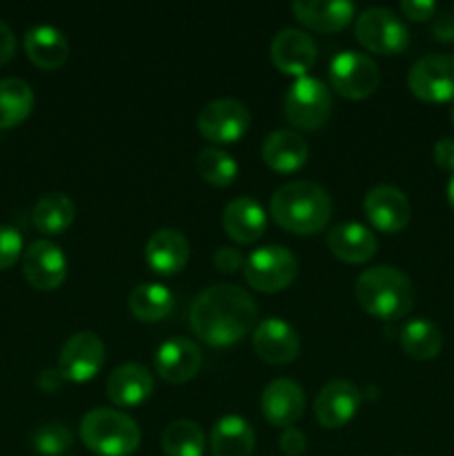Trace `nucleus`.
Segmentation results:
<instances>
[{
  "label": "nucleus",
  "instance_id": "nucleus-37",
  "mask_svg": "<svg viewBox=\"0 0 454 456\" xmlns=\"http://www.w3.org/2000/svg\"><path fill=\"white\" fill-rule=\"evenodd\" d=\"M401 12H403L409 20H430L436 13V3H432V0H403V3H401Z\"/></svg>",
  "mask_w": 454,
  "mask_h": 456
},
{
  "label": "nucleus",
  "instance_id": "nucleus-36",
  "mask_svg": "<svg viewBox=\"0 0 454 456\" xmlns=\"http://www.w3.org/2000/svg\"><path fill=\"white\" fill-rule=\"evenodd\" d=\"M279 445L288 456H301L307 448L305 432H301L298 428H285L279 439Z\"/></svg>",
  "mask_w": 454,
  "mask_h": 456
},
{
  "label": "nucleus",
  "instance_id": "nucleus-28",
  "mask_svg": "<svg viewBox=\"0 0 454 456\" xmlns=\"http://www.w3.org/2000/svg\"><path fill=\"white\" fill-rule=\"evenodd\" d=\"M172 307L174 294L163 283L147 281V283L136 285L132 289V294H129V310H132V314L138 321H145V323H154V321L165 319L172 312Z\"/></svg>",
  "mask_w": 454,
  "mask_h": 456
},
{
  "label": "nucleus",
  "instance_id": "nucleus-12",
  "mask_svg": "<svg viewBox=\"0 0 454 456\" xmlns=\"http://www.w3.org/2000/svg\"><path fill=\"white\" fill-rule=\"evenodd\" d=\"M363 209L369 223L378 232H385V234L401 232L409 223V216H412L408 196L399 187L387 185V183L369 187L363 199Z\"/></svg>",
  "mask_w": 454,
  "mask_h": 456
},
{
  "label": "nucleus",
  "instance_id": "nucleus-32",
  "mask_svg": "<svg viewBox=\"0 0 454 456\" xmlns=\"http://www.w3.org/2000/svg\"><path fill=\"white\" fill-rule=\"evenodd\" d=\"M200 178L214 187H227L239 176V163L221 147H205L196 159Z\"/></svg>",
  "mask_w": 454,
  "mask_h": 456
},
{
  "label": "nucleus",
  "instance_id": "nucleus-9",
  "mask_svg": "<svg viewBox=\"0 0 454 456\" xmlns=\"http://www.w3.org/2000/svg\"><path fill=\"white\" fill-rule=\"evenodd\" d=\"M408 87L426 102L454 101V56L452 53H430L409 67Z\"/></svg>",
  "mask_w": 454,
  "mask_h": 456
},
{
  "label": "nucleus",
  "instance_id": "nucleus-41",
  "mask_svg": "<svg viewBox=\"0 0 454 456\" xmlns=\"http://www.w3.org/2000/svg\"><path fill=\"white\" fill-rule=\"evenodd\" d=\"M65 381L61 374V370L58 368H49V370H43V372L38 374V387L45 392H53L61 387V383Z\"/></svg>",
  "mask_w": 454,
  "mask_h": 456
},
{
  "label": "nucleus",
  "instance_id": "nucleus-25",
  "mask_svg": "<svg viewBox=\"0 0 454 456\" xmlns=\"http://www.w3.org/2000/svg\"><path fill=\"white\" fill-rule=\"evenodd\" d=\"M25 53L40 69H58L69 58V43L56 27L36 25L25 34Z\"/></svg>",
  "mask_w": 454,
  "mask_h": 456
},
{
  "label": "nucleus",
  "instance_id": "nucleus-16",
  "mask_svg": "<svg viewBox=\"0 0 454 456\" xmlns=\"http://www.w3.org/2000/svg\"><path fill=\"white\" fill-rule=\"evenodd\" d=\"M361 408V390L356 383L336 379L323 386V390L316 395L314 414L316 421L328 430H338L347 426L356 417Z\"/></svg>",
  "mask_w": 454,
  "mask_h": 456
},
{
  "label": "nucleus",
  "instance_id": "nucleus-35",
  "mask_svg": "<svg viewBox=\"0 0 454 456\" xmlns=\"http://www.w3.org/2000/svg\"><path fill=\"white\" fill-rule=\"evenodd\" d=\"M214 265H216L221 272L231 274V272H239L240 267L245 265V258L239 249L227 248L225 245V248H218L216 252H214Z\"/></svg>",
  "mask_w": 454,
  "mask_h": 456
},
{
  "label": "nucleus",
  "instance_id": "nucleus-5",
  "mask_svg": "<svg viewBox=\"0 0 454 456\" xmlns=\"http://www.w3.org/2000/svg\"><path fill=\"white\" fill-rule=\"evenodd\" d=\"M283 114L298 129L323 127L332 114L329 87L314 76H301L289 85L285 94Z\"/></svg>",
  "mask_w": 454,
  "mask_h": 456
},
{
  "label": "nucleus",
  "instance_id": "nucleus-31",
  "mask_svg": "<svg viewBox=\"0 0 454 456\" xmlns=\"http://www.w3.org/2000/svg\"><path fill=\"white\" fill-rule=\"evenodd\" d=\"M163 452L167 456H203L205 432L190 419L172 421L163 432Z\"/></svg>",
  "mask_w": 454,
  "mask_h": 456
},
{
  "label": "nucleus",
  "instance_id": "nucleus-15",
  "mask_svg": "<svg viewBox=\"0 0 454 456\" xmlns=\"http://www.w3.org/2000/svg\"><path fill=\"white\" fill-rule=\"evenodd\" d=\"M22 274L36 289L61 288L67 276V258L62 249L52 240H34L22 254Z\"/></svg>",
  "mask_w": 454,
  "mask_h": 456
},
{
  "label": "nucleus",
  "instance_id": "nucleus-18",
  "mask_svg": "<svg viewBox=\"0 0 454 456\" xmlns=\"http://www.w3.org/2000/svg\"><path fill=\"white\" fill-rule=\"evenodd\" d=\"M305 410L303 387L292 379H274L261 395V412L272 426L292 428Z\"/></svg>",
  "mask_w": 454,
  "mask_h": 456
},
{
  "label": "nucleus",
  "instance_id": "nucleus-22",
  "mask_svg": "<svg viewBox=\"0 0 454 456\" xmlns=\"http://www.w3.org/2000/svg\"><path fill=\"white\" fill-rule=\"evenodd\" d=\"M292 12L310 29L332 34L352 20L356 7L350 0H294Z\"/></svg>",
  "mask_w": 454,
  "mask_h": 456
},
{
  "label": "nucleus",
  "instance_id": "nucleus-10",
  "mask_svg": "<svg viewBox=\"0 0 454 456\" xmlns=\"http://www.w3.org/2000/svg\"><path fill=\"white\" fill-rule=\"evenodd\" d=\"M105 363V343L93 332H76L62 346L58 356V370L62 379L74 383L92 381Z\"/></svg>",
  "mask_w": 454,
  "mask_h": 456
},
{
  "label": "nucleus",
  "instance_id": "nucleus-24",
  "mask_svg": "<svg viewBox=\"0 0 454 456\" xmlns=\"http://www.w3.org/2000/svg\"><path fill=\"white\" fill-rule=\"evenodd\" d=\"M377 236L369 227L356 221L338 223L329 230L328 248L336 258L345 263H365L377 252Z\"/></svg>",
  "mask_w": 454,
  "mask_h": 456
},
{
  "label": "nucleus",
  "instance_id": "nucleus-17",
  "mask_svg": "<svg viewBox=\"0 0 454 456\" xmlns=\"http://www.w3.org/2000/svg\"><path fill=\"white\" fill-rule=\"evenodd\" d=\"M156 372L167 383H185L199 374L203 365V352L185 337H172L160 343L154 354Z\"/></svg>",
  "mask_w": 454,
  "mask_h": 456
},
{
  "label": "nucleus",
  "instance_id": "nucleus-26",
  "mask_svg": "<svg viewBox=\"0 0 454 456\" xmlns=\"http://www.w3.org/2000/svg\"><path fill=\"white\" fill-rule=\"evenodd\" d=\"M254 444H256V436H254L252 426L239 414H227L218 419L209 436V448L214 456H252Z\"/></svg>",
  "mask_w": 454,
  "mask_h": 456
},
{
  "label": "nucleus",
  "instance_id": "nucleus-40",
  "mask_svg": "<svg viewBox=\"0 0 454 456\" xmlns=\"http://www.w3.org/2000/svg\"><path fill=\"white\" fill-rule=\"evenodd\" d=\"M13 53H16V36L9 29V25L0 20V67L12 61Z\"/></svg>",
  "mask_w": 454,
  "mask_h": 456
},
{
  "label": "nucleus",
  "instance_id": "nucleus-4",
  "mask_svg": "<svg viewBox=\"0 0 454 456\" xmlns=\"http://www.w3.org/2000/svg\"><path fill=\"white\" fill-rule=\"evenodd\" d=\"M80 439L101 456H129L141 445V428L120 410L96 408L80 421Z\"/></svg>",
  "mask_w": 454,
  "mask_h": 456
},
{
  "label": "nucleus",
  "instance_id": "nucleus-6",
  "mask_svg": "<svg viewBox=\"0 0 454 456\" xmlns=\"http://www.w3.org/2000/svg\"><path fill=\"white\" fill-rule=\"evenodd\" d=\"M243 274L254 289L274 294L292 285L298 274V261L283 245H265L245 258Z\"/></svg>",
  "mask_w": 454,
  "mask_h": 456
},
{
  "label": "nucleus",
  "instance_id": "nucleus-34",
  "mask_svg": "<svg viewBox=\"0 0 454 456\" xmlns=\"http://www.w3.org/2000/svg\"><path fill=\"white\" fill-rule=\"evenodd\" d=\"M22 256V236L16 227L0 225V272L9 270Z\"/></svg>",
  "mask_w": 454,
  "mask_h": 456
},
{
  "label": "nucleus",
  "instance_id": "nucleus-7",
  "mask_svg": "<svg viewBox=\"0 0 454 456\" xmlns=\"http://www.w3.org/2000/svg\"><path fill=\"white\" fill-rule=\"evenodd\" d=\"M356 40L372 53L394 56L409 43V31L405 22L387 7H369L361 12L354 25Z\"/></svg>",
  "mask_w": 454,
  "mask_h": 456
},
{
  "label": "nucleus",
  "instance_id": "nucleus-38",
  "mask_svg": "<svg viewBox=\"0 0 454 456\" xmlns=\"http://www.w3.org/2000/svg\"><path fill=\"white\" fill-rule=\"evenodd\" d=\"M432 36L441 43H454V13L439 12L432 18Z\"/></svg>",
  "mask_w": 454,
  "mask_h": 456
},
{
  "label": "nucleus",
  "instance_id": "nucleus-19",
  "mask_svg": "<svg viewBox=\"0 0 454 456\" xmlns=\"http://www.w3.org/2000/svg\"><path fill=\"white\" fill-rule=\"evenodd\" d=\"M267 227V214L252 196H236L223 209V230L236 243H254Z\"/></svg>",
  "mask_w": 454,
  "mask_h": 456
},
{
  "label": "nucleus",
  "instance_id": "nucleus-2",
  "mask_svg": "<svg viewBox=\"0 0 454 456\" xmlns=\"http://www.w3.org/2000/svg\"><path fill=\"white\" fill-rule=\"evenodd\" d=\"M270 212L292 234H316L332 216V199L314 181H289L272 194Z\"/></svg>",
  "mask_w": 454,
  "mask_h": 456
},
{
  "label": "nucleus",
  "instance_id": "nucleus-29",
  "mask_svg": "<svg viewBox=\"0 0 454 456\" xmlns=\"http://www.w3.org/2000/svg\"><path fill=\"white\" fill-rule=\"evenodd\" d=\"M401 347L417 361H432L443 347V334L430 319H412L401 330Z\"/></svg>",
  "mask_w": 454,
  "mask_h": 456
},
{
  "label": "nucleus",
  "instance_id": "nucleus-11",
  "mask_svg": "<svg viewBox=\"0 0 454 456\" xmlns=\"http://www.w3.org/2000/svg\"><path fill=\"white\" fill-rule=\"evenodd\" d=\"M249 110L239 98L209 101L199 114V129L212 142H234L247 132Z\"/></svg>",
  "mask_w": 454,
  "mask_h": 456
},
{
  "label": "nucleus",
  "instance_id": "nucleus-30",
  "mask_svg": "<svg viewBox=\"0 0 454 456\" xmlns=\"http://www.w3.org/2000/svg\"><path fill=\"white\" fill-rule=\"evenodd\" d=\"M34 110V92L22 78H0V129L20 125Z\"/></svg>",
  "mask_w": 454,
  "mask_h": 456
},
{
  "label": "nucleus",
  "instance_id": "nucleus-23",
  "mask_svg": "<svg viewBox=\"0 0 454 456\" xmlns=\"http://www.w3.org/2000/svg\"><path fill=\"white\" fill-rule=\"evenodd\" d=\"M261 156L267 167L280 174H289L305 165L310 147H307L305 138L294 129H276L263 142Z\"/></svg>",
  "mask_w": 454,
  "mask_h": 456
},
{
  "label": "nucleus",
  "instance_id": "nucleus-20",
  "mask_svg": "<svg viewBox=\"0 0 454 456\" xmlns=\"http://www.w3.org/2000/svg\"><path fill=\"white\" fill-rule=\"evenodd\" d=\"M154 392V377L142 363L118 365L107 379V396L120 408L145 403Z\"/></svg>",
  "mask_w": 454,
  "mask_h": 456
},
{
  "label": "nucleus",
  "instance_id": "nucleus-39",
  "mask_svg": "<svg viewBox=\"0 0 454 456\" xmlns=\"http://www.w3.org/2000/svg\"><path fill=\"white\" fill-rule=\"evenodd\" d=\"M434 160L441 169L454 174V138H439L434 145Z\"/></svg>",
  "mask_w": 454,
  "mask_h": 456
},
{
  "label": "nucleus",
  "instance_id": "nucleus-42",
  "mask_svg": "<svg viewBox=\"0 0 454 456\" xmlns=\"http://www.w3.org/2000/svg\"><path fill=\"white\" fill-rule=\"evenodd\" d=\"M448 200H450V205L454 208V174H452V178L448 181Z\"/></svg>",
  "mask_w": 454,
  "mask_h": 456
},
{
  "label": "nucleus",
  "instance_id": "nucleus-43",
  "mask_svg": "<svg viewBox=\"0 0 454 456\" xmlns=\"http://www.w3.org/2000/svg\"><path fill=\"white\" fill-rule=\"evenodd\" d=\"M450 118H452V123H454V105H452V110H450Z\"/></svg>",
  "mask_w": 454,
  "mask_h": 456
},
{
  "label": "nucleus",
  "instance_id": "nucleus-33",
  "mask_svg": "<svg viewBox=\"0 0 454 456\" xmlns=\"http://www.w3.org/2000/svg\"><path fill=\"white\" fill-rule=\"evenodd\" d=\"M74 444V435L65 423H43L31 435V448L40 456H62Z\"/></svg>",
  "mask_w": 454,
  "mask_h": 456
},
{
  "label": "nucleus",
  "instance_id": "nucleus-8",
  "mask_svg": "<svg viewBox=\"0 0 454 456\" xmlns=\"http://www.w3.org/2000/svg\"><path fill=\"white\" fill-rule=\"evenodd\" d=\"M329 80L341 96L361 101L377 92L378 83H381V71L368 53L345 49L329 62Z\"/></svg>",
  "mask_w": 454,
  "mask_h": 456
},
{
  "label": "nucleus",
  "instance_id": "nucleus-1",
  "mask_svg": "<svg viewBox=\"0 0 454 456\" xmlns=\"http://www.w3.org/2000/svg\"><path fill=\"white\" fill-rule=\"evenodd\" d=\"M256 303L252 294L231 283H216L205 288L194 298L190 310V325L196 337L214 347L239 343L256 321Z\"/></svg>",
  "mask_w": 454,
  "mask_h": 456
},
{
  "label": "nucleus",
  "instance_id": "nucleus-14",
  "mask_svg": "<svg viewBox=\"0 0 454 456\" xmlns=\"http://www.w3.org/2000/svg\"><path fill=\"white\" fill-rule=\"evenodd\" d=\"M254 352L270 365H288L301 352V337L296 330L279 316H267L256 325L252 337Z\"/></svg>",
  "mask_w": 454,
  "mask_h": 456
},
{
  "label": "nucleus",
  "instance_id": "nucleus-21",
  "mask_svg": "<svg viewBox=\"0 0 454 456\" xmlns=\"http://www.w3.org/2000/svg\"><path fill=\"white\" fill-rule=\"evenodd\" d=\"M145 258L158 274H178L190 261V243L174 227H160L147 240Z\"/></svg>",
  "mask_w": 454,
  "mask_h": 456
},
{
  "label": "nucleus",
  "instance_id": "nucleus-27",
  "mask_svg": "<svg viewBox=\"0 0 454 456\" xmlns=\"http://www.w3.org/2000/svg\"><path fill=\"white\" fill-rule=\"evenodd\" d=\"M74 216L76 205L65 191H49V194L40 196L31 209V221H34L36 230L49 236L62 234L74 223Z\"/></svg>",
  "mask_w": 454,
  "mask_h": 456
},
{
  "label": "nucleus",
  "instance_id": "nucleus-3",
  "mask_svg": "<svg viewBox=\"0 0 454 456\" xmlns=\"http://www.w3.org/2000/svg\"><path fill=\"white\" fill-rule=\"evenodd\" d=\"M354 294L368 314L383 321H394L408 314L414 305L412 281L405 272L392 265H377L356 279Z\"/></svg>",
  "mask_w": 454,
  "mask_h": 456
},
{
  "label": "nucleus",
  "instance_id": "nucleus-13",
  "mask_svg": "<svg viewBox=\"0 0 454 456\" xmlns=\"http://www.w3.org/2000/svg\"><path fill=\"white\" fill-rule=\"evenodd\" d=\"M270 56L280 71L301 78L314 67L319 47L307 31L296 29V27H285V29L276 31L274 38H272Z\"/></svg>",
  "mask_w": 454,
  "mask_h": 456
}]
</instances>
